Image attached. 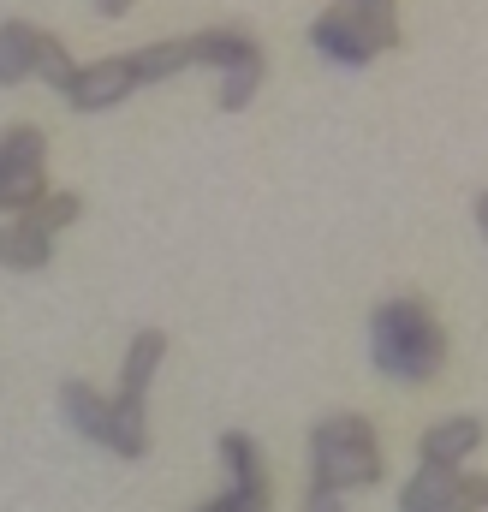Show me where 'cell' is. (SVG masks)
Here are the masks:
<instances>
[{"mask_svg": "<svg viewBox=\"0 0 488 512\" xmlns=\"http://www.w3.org/2000/svg\"><path fill=\"white\" fill-rule=\"evenodd\" d=\"M369 358L387 382H435L447 364V328L423 298H387L369 316Z\"/></svg>", "mask_w": 488, "mask_h": 512, "instance_id": "6da1fadb", "label": "cell"}, {"mask_svg": "<svg viewBox=\"0 0 488 512\" xmlns=\"http://www.w3.org/2000/svg\"><path fill=\"white\" fill-rule=\"evenodd\" d=\"M381 447H375V423L358 411H334L310 429V483H328V489H369L381 483Z\"/></svg>", "mask_w": 488, "mask_h": 512, "instance_id": "7a4b0ae2", "label": "cell"}, {"mask_svg": "<svg viewBox=\"0 0 488 512\" xmlns=\"http://www.w3.org/2000/svg\"><path fill=\"white\" fill-rule=\"evenodd\" d=\"M42 161H48V137L36 126L0 131V209H6V215H24L30 203L48 197Z\"/></svg>", "mask_w": 488, "mask_h": 512, "instance_id": "3957f363", "label": "cell"}, {"mask_svg": "<svg viewBox=\"0 0 488 512\" xmlns=\"http://www.w3.org/2000/svg\"><path fill=\"white\" fill-rule=\"evenodd\" d=\"M488 507V477L447 471V465H417L399 483V512H483Z\"/></svg>", "mask_w": 488, "mask_h": 512, "instance_id": "277c9868", "label": "cell"}, {"mask_svg": "<svg viewBox=\"0 0 488 512\" xmlns=\"http://www.w3.org/2000/svg\"><path fill=\"white\" fill-rule=\"evenodd\" d=\"M137 90V72H131V60H96V66H78V78H72V90H66V102L78 108V114H108V108H120L125 96Z\"/></svg>", "mask_w": 488, "mask_h": 512, "instance_id": "5b68a950", "label": "cell"}, {"mask_svg": "<svg viewBox=\"0 0 488 512\" xmlns=\"http://www.w3.org/2000/svg\"><path fill=\"white\" fill-rule=\"evenodd\" d=\"M477 447H483V417H471V411L429 423V429H423V441H417L423 465H447V471H465V459H471Z\"/></svg>", "mask_w": 488, "mask_h": 512, "instance_id": "8992f818", "label": "cell"}, {"mask_svg": "<svg viewBox=\"0 0 488 512\" xmlns=\"http://www.w3.org/2000/svg\"><path fill=\"white\" fill-rule=\"evenodd\" d=\"M310 42H316V54L328 60V66H346V72H358L375 60V48L364 42V30L352 24V12L346 6H328L316 24H310Z\"/></svg>", "mask_w": 488, "mask_h": 512, "instance_id": "52a82bcc", "label": "cell"}, {"mask_svg": "<svg viewBox=\"0 0 488 512\" xmlns=\"http://www.w3.org/2000/svg\"><path fill=\"white\" fill-rule=\"evenodd\" d=\"M60 411H66V423H72L84 441L108 447V435H114V399H108V393H96L90 382H66L60 387Z\"/></svg>", "mask_w": 488, "mask_h": 512, "instance_id": "ba28073f", "label": "cell"}, {"mask_svg": "<svg viewBox=\"0 0 488 512\" xmlns=\"http://www.w3.org/2000/svg\"><path fill=\"white\" fill-rule=\"evenodd\" d=\"M221 465H227V489H233V495L268 501V471H262V453H256L250 435H239V429L221 435Z\"/></svg>", "mask_w": 488, "mask_h": 512, "instance_id": "9c48e42d", "label": "cell"}, {"mask_svg": "<svg viewBox=\"0 0 488 512\" xmlns=\"http://www.w3.org/2000/svg\"><path fill=\"white\" fill-rule=\"evenodd\" d=\"M36 42H42L36 24H24V18L0 24V90H18L24 78H36Z\"/></svg>", "mask_w": 488, "mask_h": 512, "instance_id": "30bf717a", "label": "cell"}, {"mask_svg": "<svg viewBox=\"0 0 488 512\" xmlns=\"http://www.w3.org/2000/svg\"><path fill=\"white\" fill-rule=\"evenodd\" d=\"M161 358H167V334H161V328H143V334L125 346L120 393H131V399H149V382L161 376Z\"/></svg>", "mask_w": 488, "mask_h": 512, "instance_id": "8fae6325", "label": "cell"}, {"mask_svg": "<svg viewBox=\"0 0 488 512\" xmlns=\"http://www.w3.org/2000/svg\"><path fill=\"white\" fill-rule=\"evenodd\" d=\"M125 60H131V72H137V90H143V84H161V78H179L185 66H197L191 36H179V42H149V48H137V54H125Z\"/></svg>", "mask_w": 488, "mask_h": 512, "instance_id": "7c38bea8", "label": "cell"}, {"mask_svg": "<svg viewBox=\"0 0 488 512\" xmlns=\"http://www.w3.org/2000/svg\"><path fill=\"white\" fill-rule=\"evenodd\" d=\"M108 453H120V459H143V453H149V405H143V399L114 393V435H108Z\"/></svg>", "mask_w": 488, "mask_h": 512, "instance_id": "4fadbf2b", "label": "cell"}, {"mask_svg": "<svg viewBox=\"0 0 488 512\" xmlns=\"http://www.w3.org/2000/svg\"><path fill=\"white\" fill-rule=\"evenodd\" d=\"M352 12V24L364 30V42L381 54V48H399V6L393 0H340Z\"/></svg>", "mask_w": 488, "mask_h": 512, "instance_id": "5bb4252c", "label": "cell"}, {"mask_svg": "<svg viewBox=\"0 0 488 512\" xmlns=\"http://www.w3.org/2000/svg\"><path fill=\"white\" fill-rule=\"evenodd\" d=\"M48 256H54V239L48 233H30L24 221L18 227H0V262L6 268H24L30 274V268H48Z\"/></svg>", "mask_w": 488, "mask_h": 512, "instance_id": "9a60e30c", "label": "cell"}, {"mask_svg": "<svg viewBox=\"0 0 488 512\" xmlns=\"http://www.w3.org/2000/svg\"><path fill=\"white\" fill-rule=\"evenodd\" d=\"M191 54H197V66H239L244 54H256V42L244 36V30H203V36H191Z\"/></svg>", "mask_w": 488, "mask_h": 512, "instance_id": "2e32d148", "label": "cell"}, {"mask_svg": "<svg viewBox=\"0 0 488 512\" xmlns=\"http://www.w3.org/2000/svg\"><path fill=\"white\" fill-rule=\"evenodd\" d=\"M78 209H84V203H78L72 191H48V197H42V203H30L18 221H24L30 233H48V239H54V233H66V227L78 221Z\"/></svg>", "mask_w": 488, "mask_h": 512, "instance_id": "e0dca14e", "label": "cell"}, {"mask_svg": "<svg viewBox=\"0 0 488 512\" xmlns=\"http://www.w3.org/2000/svg\"><path fill=\"white\" fill-rule=\"evenodd\" d=\"M256 90H262V48L244 54L239 66H227V78H221V108H227V114H244V108L256 102Z\"/></svg>", "mask_w": 488, "mask_h": 512, "instance_id": "ac0fdd59", "label": "cell"}, {"mask_svg": "<svg viewBox=\"0 0 488 512\" xmlns=\"http://www.w3.org/2000/svg\"><path fill=\"white\" fill-rule=\"evenodd\" d=\"M36 78H42L48 90H60V96H66V90H72V78H78V60H72V54H66V42H60V36H48V30H42V42H36Z\"/></svg>", "mask_w": 488, "mask_h": 512, "instance_id": "d6986e66", "label": "cell"}, {"mask_svg": "<svg viewBox=\"0 0 488 512\" xmlns=\"http://www.w3.org/2000/svg\"><path fill=\"white\" fill-rule=\"evenodd\" d=\"M304 512H346V495L328 489V483H310L304 489Z\"/></svg>", "mask_w": 488, "mask_h": 512, "instance_id": "ffe728a7", "label": "cell"}, {"mask_svg": "<svg viewBox=\"0 0 488 512\" xmlns=\"http://www.w3.org/2000/svg\"><path fill=\"white\" fill-rule=\"evenodd\" d=\"M96 12H102V18H125V12H131V0H96Z\"/></svg>", "mask_w": 488, "mask_h": 512, "instance_id": "44dd1931", "label": "cell"}, {"mask_svg": "<svg viewBox=\"0 0 488 512\" xmlns=\"http://www.w3.org/2000/svg\"><path fill=\"white\" fill-rule=\"evenodd\" d=\"M477 233H483V245H488V191L477 197Z\"/></svg>", "mask_w": 488, "mask_h": 512, "instance_id": "7402d4cb", "label": "cell"}, {"mask_svg": "<svg viewBox=\"0 0 488 512\" xmlns=\"http://www.w3.org/2000/svg\"><path fill=\"white\" fill-rule=\"evenodd\" d=\"M197 512H233V495H215V501H203Z\"/></svg>", "mask_w": 488, "mask_h": 512, "instance_id": "603a6c76", "label": "cell"}]
</instances>
